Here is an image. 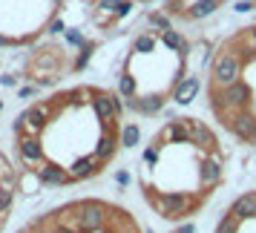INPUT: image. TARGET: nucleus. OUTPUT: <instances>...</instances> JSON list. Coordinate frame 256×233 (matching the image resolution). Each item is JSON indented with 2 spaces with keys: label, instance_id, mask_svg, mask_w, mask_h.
Segmentation results:
<instances>
[{
  "label": "nucleus",
  "instance_id": "nucleus-1",
  "mask_svg": "<svg viewBox=\"0 0 256 233\" xmlns=\"http://www.w3.org/2000/svg\"><path fill=\"white\" fill-rule=\"evenodd\" d=\"M124 101L104 86H70L14 116V164L24 190L75 187L104 173L124 147Z\"/></svg>",
  "mask_w": 256,
  "mask_h": 233
},
{
  "label": "nucleus",
  "instance_id": "nucleus-2",
  "mask_svg": "<svg viewBox=\"0 0 256 233\" xmlns=\"http://www.w3.org/2000/svg\"><path fill=\"white\" fill-rule=\"evenodd\" d=\"M228 176V150L208 121L167 118L141 150L136 182L144 204L167 224H187L208 208Z\"/></svg>",
  "mask_w": 256,
  "mask_h": 233
},
{
  "label": "nucleus",
  "instance_id": "nucleus-3",
  "mask_svg": "<svg viewBox=\"0 0 256 233\" xmlns=\"http://www.w3.org/2000/svg\"><path fill=\"white\" fill-rule=\"evenodd\" d=\"M14 233H147L130 208L101 196L60 202L24 222Z\"/></svg>",
  "mask_w": 256,
  "mask_h": 233
},
{
  "label": "nucleus",
  "instance_id": "nucleus-4",
  "mask_svg": "<svg viewBox=\"0 0 256 233\" xmlns=\"http://www.w3.org/2000/svg\"><path fill=\"white\" fill-rule=\"evenodd\" d=\"M213 233H256V187L239 193L224 208Z\"/></svg>",
  "mask_w": 256,
  "mask_h": 233
},
{
  "label": "nucleus",
  "instance_id": "nucleus-5",
  "mask_svg": "<svg viewBox=\"0 0 256 233\" xmlns=\"http://www.w3.org/2000/svg\"><path fill=\"white\" fill-rule=\"evenodd\" d=\"M20 190H24V182H20L18 164L0 150V233H6L9 222H12V213H14Z\"/></svg>",
  "mask_w": 256,
  "mask_h": 233
},
{
  "label": "nucleus",
  "instance_id": "nucleus-6",
  "mask_svg": "<svg viewBox=\"0 0 256 233\" xmlns=\"http://www.w3.org/2000/svg\"><path fill=\"white\" fill-rule=\"evenodd\" d=\"M222 6V0H193L184 6V18L187 20H204L210 14H216Z\"/></svg>",
  "mask_w": 256,
  "mask_h": 233
},
{
  "label": "nucleus",
  "instance_id": "nucleus-7",
  "mask_svg": "<svg viewBox=\"0 0 256 233\" xmlns=\"http://www.w3.org/2000/svg\"><path fill=\"white\" fill-rule=\"evenodd\" d=\"M196 90H198V81L193 78V75H187L184 81L178 84V90L173 92V101H176V104H190V101H193V95H196Z\"/></svg>",
  "mask_w": 256,
  "mask_h": 233
},
{
  "label": "nucleus",
  "instance_id": "nucleus-8",
  "mask_svg": "<svg viewBox=\"0 0 256 233\" xmlns=\"http://www.w3.org/2000/svg\"><path fill=\"white\" fill-rule=\"evenodd\" d=\"M147 26H150V29H156V32L173 29V24H170V14H167V12H150V14H147Z\"/></svg>",
  "mask_w": 256,
  "mask_h": 233
},
{
  "label": "nucleus",
  "instance_id": "nucleus-9",
  "mask_svg": "<svg viewBox=\"0 0 256 233\" xmlns=\"http://www.w3.org/2000/svg\"><path fill=\"white\" fill-rule=\"evenodd\" d=\"M64 40H66V46H84V44H86L78 29H66V32H64Z\"/></svg>",
  "mask_w": 256,
  "mask_h": 233
},
{
  "label": "nucleus",
  "instance_id": "nucleus-10",
  "mask_svg": "<svg viewBox=\"0 0 256 233\" xmlns=\"http://www.w3.org/2000/svg\"><path fill=\"white\" fill-rule=\"evenodd\" d=\"M233 9H236V12H239V14H248V12H254L256 6H254V3H250V0H239V3L233 6Z\"/></svg>",
  "mask_w": 256,
  "mask_h": 233
},
{
  "label": "nucleus",
  "instance_id": "nucleus-11",
  "mask_svg": "<svg viewBox=\"0 0 256 233\" xmlns=\"http://www.w3.org/2000/svg\"><path fill=\"white\" fill-rule=\"evenodd\" d=\"M49 3H52V6H55V9H58V6H64V0H49Z\"/></svg>",
  "mask_w": 256,
  "mask_h": 233
},
{
  "label": "nucleus",
  "instance_id": "nucleus-12",
  "mask_svg": "<svg viewBox=\"0 0 256 233\" xmlns=\"http://www.w3.org/2000/svg\"><path fill=\"white\" fill-rule=\"evenodd\" d=\"M136 3H150V0H136Z\"/></svg>",
  "mask_w": 256,
  "mask_h": 233
},
{
  "label": "nucleus",
  "instance_id": "nucleus-13",
  "mask_svg": "<svg viewBox=\"0 0 256 233\" xmlns=\"http://www.w3.org/2000/svg\"><path fill=\"white\" fill-rule=\"evenodd\" d=\"M250 3H254V6H256V0H250Z\"/></svg>",
  "mask_w": 256,
  "mask_h": 233
},
{
  "label": "nucleus",
  "instance_id": "nucleus-14",
  "mask_svg": "<svg viewBox=\"0 0 256 233\" xmlns=\"http://www.w3.org/2000/svg\"><path fill=\"white\" fill-rule=\"evenodd\" d=\"M0 110H3V104H0Z\"/></svg>",
  "mask_w": 256,
  "mask_h": 233
}]
</instances>
